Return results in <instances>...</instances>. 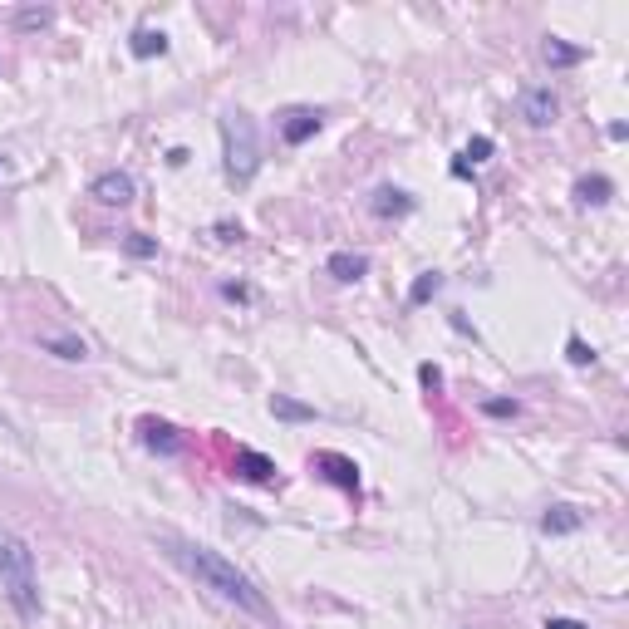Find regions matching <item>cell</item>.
Returning <instances> with one entry per match:
<instances>
[{
    "label": "cell",
    "instance_id": "obj_1",
    "mask_svg": "<svg viewBox=\"0 0 629 629\" xmlns=\"http://www.w3.org/2000/svg\"><path fill=\"white\" fill-rule=\"evenodd\" d=\"M168 556L187 575H192L202 590H212V595L231 600V605H236V610H246V615H261V620H271V605L261 600V590H256V585H251L241 571H236L227 556H217V551H207V546H192V541H172Z\"/></svg>",
    "mask_w": 629,
    "mask_h": 629
},
{
    "label": "cell",
    "instance_id": "obj_2",
    "mask_svg": "<svg viewBox=\"0 0 629 629\" xmlns=\"http://www.w3.org/2000/svg\"><path fill=\"white\" fill-rule=\"evenodd\" d=\"M0 590L5 600L30 620L40 615V580H35V551L15 536V531H0Z\"/></svg>",
    "mask_w": 629,
    "mask_h": 629
},
{
    "label": "cell",
    "instance_id": "obj_3",
    "mask_svg": "<svg viewBox=\"0 0 629 629\" xmlns=\"http://www.w3.org/2000/svg\"><path fill=\"white\" fill-rule=\"evenodd\" d=\"M222 158H227V177L236 187H246L261 168V138L246 114H222Z\"/></svg>",
    "mask_w": 629,
    "mask_h": 629
},
{
    "label": "cell",
    "instance_id": "obj_4",
    "mask_svg": "<svg viewBox=\"0 0 629 629\" xmlns=\"http://www.w3.org/2000/svg\"><path fill=\"white\" fill-rule=\"evenodd\" d=\"M89 197L94 202H104V207H128L133 197H138V187H133V177L128 172H99L94 182H89Z\"/></svg>",
    "mask_w": 629,
    "mask_h": 629
},
{
    "label": "cell",
    "instance_id": "obj_5",
    "mask_svg": "<svg viewBox=\"0 0 629 629\" xmlns=\"http://www.w3.org/2000/svg\"><path fill=\"white\" fill-rule=\"evenodd\" d=\"M516 114L526 118L531 128H551L556 114H561V99H556L551 89H526V94L516 99Z\"/></svg>",
    "mask_w": 629,
    "mask_h": 629
},
{
    "label": "cell",
    "instance_id": "obj_6",
    "mask_svg": "<svg viewBox=\"0 0 629 629\" xmlns=\"http://www.w3.org/2000/svg\"><path fill=\"white\" fill-rule=\"evenodd\" d=\"M138 438H143V448H148V453H163V458H177V453H182L177 428L163 423V418H143V423H138Z\"/></svg>",
    "mask_w": 629,
    "mask_h": 629
},
{
    "label": "cell",
    "instance_id": "obj_7",
    "mask_svg": "<svg viewBox=\"0 0 629 629\" xmlns=\"http://www.w3.org/2000/svg\"><path fill=\"white\" fill-rule=\"evenodd\" d=\"M320 123H325L320 109H290V114L281 118V138H286L290 148H300L305 138H315V133H320Z\"/></svg>",
    "mask_w": 629,
    "mask_h": 629
},
{
    "label": "cell",
    "instance_id": "obj_8",
    "mask_svg": "<svg viewBox=\"0 0 629 629\" xmlns=\"http://www.w3.org/2000/svg\"><path fill=\"white\" fill-rule=\"evenodd\" d=\"M315 467H325V472H330V482H340L344 492H359V467H354V462L349 458H340V453H315Z\"/></svg>",
    "mask_w": 629,
    "mask_h": 629
},
{
    "label": "cell",
    "instance_id": "obj_9",
    "mask_svg": "<svg viewBox=\"0 0 629 629\" xmlns=\"http://www.w3.org/2000/svg\"><path fill=\"white\" fill-rule=\"evenodd\" d=\"M369 212H374V217H408V212H413V197L399 192V187H379V192L369 197Z\"/></svg>",
    "mask_w": 629,
    "mask_h": 629
},
{
    "label": "cell",
    "instance_id": "obj_10",
    "mask_svg": "<svg viewBox=\"0 0 629 629\" xmlns=\"http://www.w3.org/2000/svg\"><path fill=\"white\" fill-rule=\"evenodd\" d=\"M236 472L241 477H251V482H276V462L266 458V453H251V448H236Z\"/></svg>",
    "mask_w": 629,
    "mask_h": 629
},
{
    "label": "cell",
    "instance_id": "obj_11",
    "mask_svg": "<svg viewBox=\"0 0 629 629\" xmlns=\"http://www.w3.org/2000/svg\"><path fill=\"white\" fill-rule=\"evenodd\" d=\"M541 59H546L551 69H571V64H580V59H585V50H580V45H566L561 35H546V45H541Z\"/></svg>",
    "mask_w": 629,
    "mask_h": 629
},
{
    "label": "cell",
    "instance_id": "obj_12",
    "mask_svg": "<svg viewBox=\"0 0 629 629\" xmlns=\"http://www.w3.org/2000/svg\"><path fill=\"white\" fill-rule=\"evenodd\" d=\"M575 197H580L585 207H605V202L615 197V182L600 177V172H595V177H580V182H575Z\"/></svg>",
    "mask_w": 629,
    "mask_h": 629
},
{
    "label": "cell",
    "instance_id": "obj_13",
    "mask_svg": "<svg viewBox=\"0 0 629 629\" xmlns=\"http://www.w3.org/2000/svg\"><path fill=\"white\" fill-rule=\"evenodd\" d=\"M364 271H369V256H359V251H335V256H330V276L344 281V286L359 281Z\"/></svg>",
    "mask_w": 629,
    "mask_h": 629
},
{
    "label": "cell",
    "instance_id": "obj_14",
    "mask_svg": "<svg viewBox=\"0 0 629 629\" xmlns=\"http://www.w3.org/2000/svg\"><path fill=\"white\" fill-rule=\"evenodd\" d=\"M541 531H546V536H571V531H580V512L566 507V502H556L551 512L541 516Z\"/></svg>",
    "mask_w": 629,
    "mask_h": 629
},
{
    "label": "cell",
    "instance_id": "obj_15",
    "mask_svg": "<svg viewBox=\"0 0 629 629\" xmlns=\"http://www.w3.org/2000/svg\"><path fill=\"white\" fill-rule=\"evenodd\" d=\"M128 50L138 59H153V55H168V35L163 30H133V40H128Z\"/></svg>",
    "mask_w": 629,
    "mask_h": 629
},
{
    "label": "cell",
    "instance_id": "obj_16",
    "mask_svg": "<svg viewBox=\"0 0 629 629\" xmlns=\"http://www.w3.org/2000/svg\"><path fill=\"white\" fill-rule=\"evenodd\" d=\"M40 349H50L59 359H89V344L74 335H40Z\"/></svg>",
    "mask_w": 629,
    "mask_h": 629
},
{
    "label": "cell",
    "instance_id": "obj_17",
    "mask_svg": "<svg viewBox=\"0 0 629 629\" xmlns=\"http://www.w3.org/2000/svg\"><path fill=\"white\" fill-rule=\"evenodd\" d=\"M271 413H276V418H286V423H310V418H315V408H310V403H295V399H286V394H276V399H271Z\"/></svg>",
    "mask_w": 629,
    "mask_h": 629
},
{
    "label": "cell",
    "instance_id": "obj_18",
    "mask_svg": "<svg viewBox=\"0 0 629 629\" xmlns=\"http://www.w3.org/2000/svg\"><path fill=\"white\" fill-rule=\"evenodd\" d=\"M55 20L50 5H30V10H15V30H45Z\"/></svg>",
    "mask_w": 629,
    "mask_h": 629
},
{
    "label": "cell",
    "instance_id": "obj_19",
    "mask_svg": "<svg viewBox=\"0 0 629 629\" xmlns=\"http://www.w3.org/2000/svg\"><path fill=\"white\" fill-rule=\"evenodd\" d=\"M443 290V276L438 271H423L418 281H413V290H408V305H423V300H433Z\"/></svg>",
    "mask_w": 629,
    "mask_h": 629
},
{
    "label": "cell",
    "instance_id": "obj_20",
    "mask_svg": "<svg viewBox=\"0 0 629 629\" xmlns=\"http://www.w3.org/2000/svg\"><path fill=\"white\" fill-rule=\"evenodd\" d=\"M123 251L138 256V261H148V256H158V241H148L143 231H128V236H123Z\"/></svg>",
    "mask_w": 629,
    "mask_h": 629
},
{
    "label": "cell",
    "instance_id": "obj_21",
    "mask_svg": "<svg viewBox=\"0 0 629 629\" xmlns=\"http://www.w3.org/2000/svg\"><path fill=\"white\" fill-rule=\"evenodd\" d=\"M487 158H492V138H472V143H467V153H462L458 163H462L467 172H472L477 163H487Z\"/></svg>",
    "mask_w": 629,
    "mask_h": 629
},
{
    "label": "cell",
    "instance_id": "obj_22",
    "mask_svg": "<svg viewBox=\"0 0 629 629\" xmlns=\"http://www.w3.org/2000/svg\"><path fill=\"white\" fill-rule=\"evenodd\" d=\"M566 359H571V364H595V349L580 340V335H571V344H566Z\"/></svg>",
    "mask_w": 629,
    "mask_h": 629
},
{
    "label": "cell",
    "instance_id": "obj_23",
    "mask_svg": "<svg viewBox=\"0 0 629 629\" xmlns=\"http://www.w3.org/2000/svg\"><path fill=\"white\" fill-rule=\"evenodd\" d=\"M482 413H492V418H516V413H521V403H516V399H487V403H482Z\"/></svg>",
    "mask_w": 629,
    "mask_h": 629
},
{
    "label": "cell",
    "instance_id": "obj_24",
    "mask_svg": "<svg viewBox=\"0 0 629 629\" xmlns=\"http://www.w3.org/2000/svg\"><path fill=\"white\" fill-rule=\"evenodd\" d=\"M418 379H423L428 389H438V384H443V369H438V364H423V369H418Z\"/></svg>",
    "mask_w": 629,
    "mask_h": 629
},
{
    "label": "cell",
    "instance_id": "obj_25",
    "mask_svg": "<svg viewBox=\"0 0 629 629\" xmlns=\"http://www.w3.org/2000/svg\"><path fill=\"white\" fill-rule=\"evenodd\" d=\"M546 629H590V625H580V620H561V615H551V620H546Z\"/></svg>",
    "mask_w": 629,
    "mask_h": 629
},
{
    "label": "cell",
    "instance_id": "obj_26",
    "mask_svg": "<svg viewBox=\"0 0 629 629\" xmlns=\"http://www.w3.org/2000/svg\"><path fill=\"white\" fill-rule=\"evenodd\" d=\"M222 295H227V300H251V290L246 286H222Z\"/></svg>",
    "mask_w": 629,
    "mask_h": 629
},
{
    "label": "cell",
    "instance_id": "obj_27",
    "mask_svg": "<svg viewBox=\"0 0 629 629\" xmlns=\"http://www.w3.org/2000/svg\"><path fill=\"white\" fill-rule=\"evenodd\" d=\"M217 236H222V241H241V227H231V222H222V227H217Z\"/></svg>",
    "mask_w": 629,
    "mask_h": 629
},
{
    "label": "cell",
    "instance_id": "obj_28",
    "mask_svg": "<svg viewBox=\"0 0 629 629\" xmlns=\"http://www.w3.org/2000/svg\"><path fill=\"white\" fill-rule=\"evenodd\" d=\"M0 168H5V158H0Z\"/></svg>",
    "mask_w": 629,
    "mask_h": 629
}]
</instances>
